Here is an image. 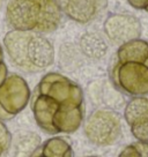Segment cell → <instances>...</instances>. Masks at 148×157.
<instances>
[{
    "label": "cell",
    "mask_w": 148,
    "mask_h": 157,
    "mask_svg": "<svg viewBox=\"0 0 148 157\" xmlns=\"http://www.w3.org/2000/svg\"><path fill=\"white\" fill-rule=\"evenodd\" d=\"M41 143L42 137L40 134L33 131H20L12 135L8 155L10 157H31Z\"/></svg>",
    "instance_id": "11"
},
{
    "label": "cell",
    "mask_w": 148,
    "mask_h": 157,
    "mask_svg": "<svg viewBox=\"0 0 148 157\" xmlns=\"http://www.w3.org/2000/svg\"><path fill=\"white\" fill-rule=\"evenodd\" d=\"M110 78L115 88L128 96L148 95V58L145 61L115 60Z\"/></svg>",
    "instance_id": "6"
},
{
    "label": "cell",
    "mask_w": 148,
    "mask_h": 157,
    "mask_svg": "<svg viewBox=\"0 0 148 157\" xmlns=\"http://www.w3.org/2000/svg\"><path fill=\"white\" fill-rule=\"evenodd\" d=\"M12 133L7 127L5 121L0 119V157H7L10 151Z\"/></svg>",
    "instance_id": "15"
},
{
    "label": "cell",
    "mask_w": 148,
    "mask_h": 157,
    "mask_svg": "<svg viewBox=\"0 0 148 157\" xmlns=\"http://www.w3.org/2000/svg\"><path fill=\"white\" fill-rule=\"evenodd\" d=\"M102 29L108 42L120 46L130 40L140 38L142 25L140 20L132 14L112 13L104 20Z\"/></svg>",
    "instance_id": "8"
},
{
    "label": "cell",
    "mask_w": 148,
    "mask_h": 157,
    "mask_svg": "<svg viewBox=\"0 0 148 157\" xmlns=\"http://www.w3.org/2000/svg\"><path fill=\"white\" fill-rule=\"evenodd\" d=\"M135 10H146L148 8V0H126Z\"/></svg>",
    "instance_id": "17"
},
{
    "label": "cell",
    "mask_w": 148,
    "mask_h": 157,
    "mask_svg": "<svg viewBox=\"0 0 148 157\" xmlns=\"http://www.w3.org/2000/svg\"><path fill=\"white\" fill-rule=\"evenodd\" d=\"M64 16L81 25H92L103 15L107 0H57Z\"/></svg>",
    "instance_id": "9"
},
{
    "label": "cell",
    "mask_w": 148,
    "mask_h": 157,
    "mask_svg": "<svg viewBox=\"0 0 148 157\" xmlns=\"http://www.w3.org/2000/svg\"><path fill=\"white\" fill-rule=\"evenodd\" d=\"M63 17L57 0H8L5 6L6 23L14 30L52 34Z\"/></svg>",
    "instance_id": "3"
},
{
    "label": "cell",
    "mask_w": 148,
    "mask_h": 157,
    "mask_svg": "<svg viewBox=\"0 0 148 157\" xmlns=\"http://www.w3.org/2000/svg\"><path fill=\"white\" fill-rule=\"evenodd\" d=\"M31 157H74V150L68 139L54 135L41 143Z\"/></svg>",
    "instance_id": "12"
},
{
    "label": "cell",
    "mask_w": 148,
    "mask_h": 157,
    "mask_svg": "<svg viewBox=\"0 0 148 157\" xmlns=\"http://www.w3.org/2000/svg\"><path fill=\"white\" fill-rule=\"evenodd\" d=\"M148 58V42L133 39L120 45L116 52L117 61H145Z\"/></svg>",
    "instance_id": "13"
},
{
    "label": "cell",
    "mask_w": 148,
    "mask_h": 157,
    "mask_svg": "<svg viewBox=\"0 0 148 157\" xmlns=\"http://www.w3.org/2000/svg\"><path fill=\"white\" fill-rule=\"evenodd\" d=\"M7 75H8V68L5 63V52H4L2 45L0 44V86L4 82Z\"/></svg>",
    "instance_id": "16"
},
{
    "label": "cell",
    "mask_w": 148,
    "mask_h": 157,
    "mask_svg": "<svg viewBox=\"0 0 148 157\" xmlns=\"http://www.w3.org/2000/svg\"><path fill=\"white\" fill-rule=\"evenodd\" d=\"M4 52L16 69L37 74L49 69L56 61V50L46 35L10 29L2 38Z\"/></svg>",
    "instance_id": "2"
},
{
    "label": "cell",
    "mask_w": 148,
    "mask_h": 157,
    "mask_svg": "<svg viewBox=\"0 0 148 157\" xmlns=\"http://www.w3.org/2000/svg\"><path fill=\"white\" fill-rule=\"evenodd\" d=\"M109 52L108 39L99 30L88 29L78 36L76 40H64L58 51V65L61 71L79 75L86 64L99 63Z\"/></svg>",
    "instance_id": "4"
},
{
    "label": "cell",
    "mask_w": 148,
    "mask_h": 157,
    "mask_svg": "<svg viewBox=\"0 0 148 157\" xmlns=\"http://www.w3.org/2000/svg\"><path fill=\"white\" fill-rule=\"evenodd\" d=\"M124 119L137 141L148 143V98L135 96L124 109Z\"/></svg>",
    "instance_id": "10"
},
{
    "label": "cell",
    "mask_w": 148,
    "mask_h": 157,
    "mask_svg": "<svg viewBox=\"0 0 148 157\" xmlns=\"http://www.w3.org/2000/svg\"><path fill=\"white\" fill-rule=\"evenodd\" d=\"M146 12H148V8H147V10H146Z\"/></svg>",
    "instance_id": "20"
},
{
    "label": "cell",
    "mask_w": 148,
    "mask_h": 157,
    "mask_svg": "<svg viewBox=\"0 0 148 157\" xmlns=\"http://www.w3.org/2000/svg\"><path fill=\"white\" fill-rule=\"evenodd\" d=\"M84 134L95 147H110L123 134L122 117L112 109H96L84 119Z\"/></svg>",
    "instance_id": "5"
},
{
    "label": "cell",
    "mask_w": 148,
    "mask_h": 157,
    "mask_svg": "<svg viewBox=\"0 0 148 157\" xmlns=\"http://www.w3.org/2000/svg\"><path fill=\"white\" fill-rule=\"evenodd\" d=\"M30 98L31 91L25 78L10 73L0 86V119L12 120L27 108Z\"/></svg>",
    "instance_id": "7"
},
{
    "label": "cell",
    "mask_w": 148,
    "mask_h": 157,
    "mask_svg": "<svg viewBox=\"0 0 148 157\" xmlns=\"http://www.w3.org/2000/svg\"><path fill=\"white\" fill-rule=\"evenodd\" d=\"M117 157H148V143L141 141L131 143L124 148Z\"/></svg>",
    "instance_id": "14"
},
{
    "label": "cell",
    "mask_w": 148,
    "mask_h": 157,
    "mask_svg": "<svg viewBox=\"0 0 148 157\" xmlns=\"http://www.w3.org/2000/svg\"><path fill=\"white\" fill-rule=\"evenodd\" d=\"M35 123L49 135L76 132L86 119V97L82 87L58 72L42 76L30 98Z\"/></svg>",
    "instance_id": "1"
},
{
    "label": "cell",
    "mask_w": 148,
    "mask_h": 157,
    "mask_svg": "<svg viewBox=\"0 0 148 157\" xmlns=\"http://www.w3.org/2000/svg\"><path fill=\"white\" fill-rule=\"evenodd\" d=\"M7 1H8V0H0V10L5 7L6 4H7Z\"/></svg>",
    "instance_id": "18"
},
{
    "label": "cell",
    "mask_w": 148,
    "mask_h": 157,
    "mask_svg": "<svg viewBox=\"0 0 148 157\" xmlns=\"http://www.w3.org/2000/svg\"><path fill=\"white\" fill-rule=\"evenodd\" d=\"M86 157H97V156H86Z\"/></svg>",
    "instance_id": "19"
}]
</instances>
